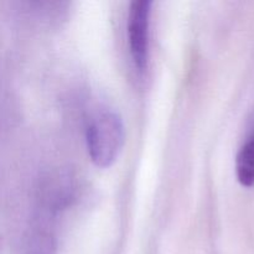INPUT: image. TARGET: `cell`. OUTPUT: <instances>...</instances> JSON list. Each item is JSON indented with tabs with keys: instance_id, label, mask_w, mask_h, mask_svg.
Listing matches in <instances>:
<instances>
[{
	"instance_id": "6da1fadb",
	"label": "cell",
	"mask_w": 254,
	"mask_h": 254,
	"mask_svg": "<svg viewBox=\"0 0 254 254\" xmlns=\"http://www.w3.org/2000/svg\"><path fill=\"white\" fill-rule=\"evenodd\" d=\"M87 149L94 165L108 168L118 159L126 141V127L117 112H98L87 127Z\"/></svg>"
},
{
	"instance_id": "7a4b0ae2",
	"label": "cell",
	"mask_w": 254,
	"mask_h": 254,
	"mask_svg": "<svg viewBox=\"0 0 254 254\" xmlns=\"http://www.w3.org/2000/svg\"><path fill=\"white\" fill-rule=\"evenodd\" d=\"M151 2L135 0L131 2L128 15V42L134 66L139 73L148 67L149 25H150Z\"/></svg>"
},
{
	"instance_id": "3957f363",
	"label": "cell",
	"mask_w": 254,
	"mask_h": 254,
	"mask_svg": "<svg viewBox=\"0 0 254 254\" xmlns=\"http://www.w3.org/2000/svg\"><path fill=\"white\" fill-rule=\"evenodd\" d=\"M42 196L49 207L51 210H59L60 207H64L71 200L73 195V185H72L71 176L56 174L45 181L42 186Z\"/></svg>"
},
{
	"instance_id": "277c9868",
	"label": "cell",
	"mask_w": 254,
	"mask_h": 254,
	"mask_svg": "<svg viewBox=\"0 0 254 254\" xmlns=\"http://www.w3.org/2000/svg\"><path fill=\"white\" fill-rule=\"evenodd\" d=\"M236 176L245 188L254 186V129L237 154Z\"/></svg>"
},
{
	"instance_id": "5b68a950",
	"label": "cell",
	"mask_w": 254,
	"mask_h": 254,
	"mask_svg": "<svg viewBox=\"0 0 254 254\" xmlns=\"http://www.w3.org/2000/svg\"><path fill=\"white\" fill-rule=\"evenodd\" d=\"M54 242L46 233H36L30 242L29 254H52Z\"/></svg>"
}]
</instances>
